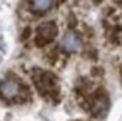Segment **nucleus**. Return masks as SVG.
<instances>
[{
  "label": "nucleus",
  "mask_w": 122,
  "mask_h": 121,
  "mask_svg": "<svg viewBox=\"0 0 122 121\" xmlns=\"http://www.w3.org/2000/svg\"><path fill=\"white\" fill-rule=\"evenodd\" d=\"M61 48L66 51V52H77L82 46V40H81V36L75 32H67L63 39H61Z\"/></svg>",
  "instance_id": "5"
},
{
  "label": "nucleus",
  "mask_w": 122,
  "mask_h": 121,
  "mask_svg": "<svg viewBox=\"0 0 122 121\" xmlns=\"http://www.w3.org/2000/svg\"><path fill=\"white\" fill-rule=\"evenodd\" d=\"M21 87L22 85L15 79H5L0 82V96H2V99L8 100V102L16 100L20 97Z\"/></svg>",
  "instance_id": "4"
},
{
  "label": "nucleus",
  "mask_w": 122,
  "mask_h": 121,
  "mask_svg": "<svg viewBox=\"0 0 122 121\" xmlns=\"http://www.w3.org/2000/svg\"><path fill=\"white\" fill-rule=\"evenodd\" d=\"M109 108V99L107 94L104 93V90H97V93H94L91 96L89 100V112L94 117H101L103 114L107 111Z\"/></svg>",
  "instance_id": "3"
},
{
  "label": "nucleus",
  "mask_w": 122,
  "mask_h": 121,
  "mask_svg": "<svg viewBox=\"0 0 122 121\" xmlns=\"http://www.w3.org/2000/svg\"><path fill=\"white\" fill-rule=\"evenodd\" d=\"M33 82L37 91L45 96V97H58V87H57V76L52 72L48 70H40V69H34L33 70Z\"/></svg>",
  "instance_id": "1"
},
{
  "label": "nucleus",
  "mask_w": 122,
  "mask_h": 121,
  "mask_svg": "<svg viewBox=\"0 0 122 121\" xmlns=\"http://www.w3.org/2000/svg\"><path fill=\"white\" fill-rule=\"evenodd\" d=\"M46 58H48V61H49L51 64H54L57 61V58H58V50H52L46 54Z\"/></svg>",
  "instance_id": "8"
},
{
  "label": "nucleus",
  "mask_w": 122,
  "mask_h": 121,
  "mask_svg": "<svg viewBox=\"0 0 122 121\" xmlns=\"http://www.w3.org/2000/svg\"><path fill=\"white\" fill-rule=\"evenodd\" d=\"M109 39H110L112 44L115 45H121L122 44V27H113L112 32L109 33Z\"/></svg>",
  "instance_id": "7"
},
{
  "label": "nucleus",
  "mask_w": 122,
  "mask_h": 121,
  "mask_svg": "<svg viewBox=\"0 0 122 121\" xmlns=\"http://www.w3.org/2000/svg\"><path fill=\"white\" fill-rule=\"evenodd\" d=\"M101 2H103V0H94V3H95V5H98V3H101Z\"/></svg>",
  "instance_id": "12"
},
{
  "label": "nucleus",
  "mask_w": 122,
  "mask_h": 121,
  "mask_svg": "<svg viewBox=\"0 0 122 121\" xmlns=\"http://www.w3.org/2000/svg\"><path fill=\"white\" fill-rule=\"evenodd\" d=\"M58 33V27L55 22L52 21H48L43 22L37 27V34H36V39H34V44L37 46H45L46 44H49L55 39V36Z\"/></svg>",
  "instance_id": "2"
},
{
  "label": "nucleus",
  "mask_w": 122,
  "mask_h": 121,
  "mask_svg": "<svg viewBox=\"0 0 122 121\" xmlns=\"http://www.w3.org/2000/svg\"><path fill=\"white\" fill-rule=\"evenodd\" d=\"M54 5V0H30V9L34 14H45Z\"/></svg>",
  "instance_id": "6"
},
{
  "label": "nucleus",
  "mask_w": 122,
  "mask_h": 121,
  "mask_svg": "<svg viewBox=\"0 0 122 121\" xmlns=\"http://www.w3.org/2000/svg\"><path fill=\"white\" fill-rule=\"evenodd\" d=\"M91 73H92L94 76H103L104 75V70H103L101 67H94L92 70H91Z\"/></svg>",
  "instance_id": "11"
},
{
  "label": "nucleus",
  "mask_w": 122,
  "mask_h": 121,
  "mask_svg": "<svg viewBox=\"0 0 122 121\" xmlns=\"http://www.w3.org/2000/svg\"><path fill=\"white\" fill-rule=\"evenodd\" d=\"M30 34H31V28H30V27H25V28L22 30V33H21V40L25 42V40L30 38Z\"/></svg>",
  "instance_id": "10"
},
{
  "label": "nucleus",
  "mask_w": 122,
  "mask_h": 121,
  "mask_svg": "<svg viewBox=\"0 0 122 121\" xmlns=\"http://www.w3.org/2000/svg\"><path fill=\"white\" fill-rule=\"evenodd\" d=\"M67 26H69L70 30H73V28L77 26V20H76L75 14H69V18H67Z\"/></svg>",
  "instance_id": "9"
}]
</instances>
